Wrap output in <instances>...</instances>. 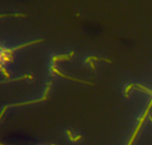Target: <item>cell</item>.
Segmentation results:
<instances>
[{"mask_svg":"<svg viewBox=\"0 0 152 145\" xmlns=\"http://www.w3.org/2000/svg\"><path fill=\"white\" fill-rule=\"evenodd\" d=\"M70 58H71V56L70 55H66V54H65V55H59V56H55V57H53V63H55V62H57V61H63V60H67V61H69L70 60Z\"/></svg>","mask_w":152,"mask_h":145,"instance_id":"obj_1","label":"cell"},{"mask_svg":"<svg viewBox=\"0 0 152 145\" xmlns=\"http://www.w3.org/2000/svg\"><path fill=\"white\" fill-rule=\"evenodd\" d=\"M6 16H14V17H26L25 14H7V15H0V18L2 17H6Z\"/></svg>","mask_w":152,"mask_h":145,"instance_id":"obj_2","label":"cell"},{"mask_svg":"<svg viewBox=\"0 0 152 145\" xmlns=\"http://www.w3.org/2000/svg\"><path fill=\"white\" fill-rule=\"evenodd\" d=\"M0 70H1V72L6 76V78H9V77H10V75H9V73L6 71V68H4V67H3L2 69H0Z\"/></svg>","mask_w":152,"mask_h":145,"instance_id":"obj_3","label":"cell"}]
</instances>
